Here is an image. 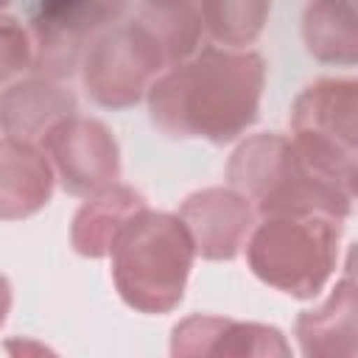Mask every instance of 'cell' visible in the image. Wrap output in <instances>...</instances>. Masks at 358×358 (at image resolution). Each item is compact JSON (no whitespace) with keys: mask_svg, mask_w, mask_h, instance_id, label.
Here are the masks:
<instances>
[{"mask_svg":"<svg viewBox=\"0 0 358 358\" xmlns=\"http://www.w3.org/2000/svg\"><path fill=\"white\" fill-rule=\"evenodd\" d=\"M8 310H11V282L6 274H0V327L8 319Z\"/></svg>","mask_w":358,"mask_h":358,"instance_id":"obj_19","label":"cell"},{"mask_svg":"<svg viewBox=\"0 0 358 358\" xmlns=\"http://www.w3.org/2000/svg\"><path fill=\"white\" fill-rule=\"evenodd\" d=\"M341 229V218L319 213L263 215L243 243L246 263L260 282L294 299H313L338 266Z\"/></svg>","mask_w":358,"mask_h":358,"instance_id":"obj_3","label":"cell"},{"mask_svg":"<svg viewBox=\"0 0 358 358\" xmlns=\"http://www.w3.org/2000/svg\"><path fill=\"white\" fill-rule=\"evenodd\" d=\"M129 0H39L31 17V42L36 73L67 78L78 70L87 48L120 17Z\"/></svg>","mask_w":358,"mask_h":358,"instance_id":"obj_6","label":"cell"},{"mask_svg":"<svg viewBox=\"0 0 358 358\" xmlns=\"http://www.w3.org/2000/svg\"><path fill=\"white\" fill-rule=\"evenodd\" d=\"M42 151L70 196L87 199L120 179V145L98 117L76 112L62 117L42 137Z\"/></svg>","mask_w":358,"mask_h":358,"instance_id":"obj_7","label":"cell"},{"mask_svg":"<svg viewBox=\"0 0 358 358\" xmlns=\"http://www.w3.org/2000/svg\"><path fill=\"white\" fill-rule=\"evenodd\" d=\"M6 6H8V0H0V11H3V8H6Z\"/></svg>","mask_w":358,"mask_h":358,"instance_id":"obj_20","label":"cell"},{"mask_svg":"<svg viewBox=\"0 0 358 358\" xmlns=\"http://www.w3.org/2000/svg\"><path fill=\"white\" fill-rule=\"evenodd\" d=\"M271 0H201V25L224 48L252 45L268 20Z\"/></svg>","mask_w":358,"mask_h":358,"instance_id":"obj_17","label":"cell"},{"mask_svg":"<svg viewBox=\"0 0 358 358\" xmlns=\"http://www.w3.org/2000/svg\"><path fill=\"white\" fill-rule=\"evenodd\" d=\"M266 62L246 48H201L168 67L148 90V112L159 131L179 140L224 145L260 115Z\"/></svg>","mask_w":358,"mask_h":358,"instance_id":"obj_1","label":"cell"},{"mask_svg":"<svg viewBox=\"0 0 358 358\" xmlns=\"http://www.w3.org/2000/svg\"><path fill=\"white\" fill-rule=\"evenodd\" d=\"M34 62L31 31L0 11V84L14 81Z\"/></svg>","mask_w":358,"mask_h":358,"instance_id":"obj_18","label":"cell"},{"mask_svg":"<svg viewBox=\"0 0 358 358\" xmlns=\"http://www.w3.org/2000/svg\"><path fill=\"white\" fill-rule=\"evenodd\" d=\"M302 42L313 59L352 67L358 62L355 0H308L302 11Z\"/></svg>","mask_w":358,"mask_h":358,"instance_id":"obj_15","label":"cell"},{"mask_svg":"<svg viewBox=\"0 0 358 358\" xmlns=\"http://www.w3.org/2000/svg\"><path fill=\"white\" fill-rule=\"evenodd\" d=\"M76 112V95L62 78L34 73L0 90V131L11 140L42 143V137Z\"/></svg>","mask_w":358,"mask_h":358,"instance_id":"obj_10","label":"cell"},{"mask_svg":"<svg viewBox=\"0 0 358 358\" xmlns=\"http://www.w3.org/2000/svg\"><path fill=\"white\" fill-rule=\"evenodd\" d=\"M299 350L308 358H355L358 355V285L352 271L336 280L333 291L310 310L296 316Z\"/></svg>","mask_w":358,"mask_h":358,"instance_id":"obj_11","label":"cell"},{"mask_svg":"<svg viewBox=\"0 0 358 358\" xmlns=\"http://www.w3.org/2000/svg\"><path fill=\"white\" fill-rule=\"evenodd\" d=\"M171 355L176 358H207V355H255V358H285L291 347L274 324L241 322L215 313H193L173 324Z\"/></svg>","mask_w":358,"mask_h":358,"instance_id":"obj_9","label":"cell"},{"mask_svg":"<svg viewBox=\"0 0 358 358\" xmlns=\"http://www.w3.org/2000/svg\"><path fill=\"white\" fill-rule=\"evenodd\" d=\"M291 145L305 171L358 193V81L324 76L291 103Z\"/></svg>","mask_w":358,"mask_h":358,"instance_id":"obj_4","label":"cell"},{"mask_svg":"<svg viewBox=\"0 0 358 358\" xmlns=\"http://www.w3.org/2000/svg\"><path fill=\"white\" fill-rule=\"evenodd\" d=\"M112 280L120 299L140 313H171L187 288L196 246L176 213L143 207L115 238Z\"/></svg>","mask_w":358,"mask_h":358,"instance_id":"obj_2","label":"cell"},{"mask_svg":"<svg viewBox=\"0 0 358 358\" xmlns=\"http://www.w3.org/2000/svg\"><path fill=\"white\" fill-rule=\"evenodd\" d=\"M56 173L36 143L0 140V221H22L39 213L53 193Z\"/></svg>","mask_w":358,"mask_h":358,"instance_id":"obj_12","label":"cell"},{"mask_svg":"<svg viewBox=\"0 0 358 358\" xmlns=\"http://www.w3.org/2000/svg\"><path fill=\"white\" fill-rule=\"evenodd\" d=\"M143 207H148V201L140 190L123 182H112L109 187L87 196V201L76 210L70 227V246L81 257H109L115 238Z\"/></svg>","mask_w":358,"mask_h":358,"instance_id":"obj_13","label":"cell"},{"mask_svg":"<svg viewBox=\"0 0 358 358\" xmlns=\"http://www.w3.org/2000/svg\"><path fill=\"white\" fill-rule=\"evenodd\" d=\"M134 20H140L162 45L168 67L185 62L199 50L204 25L193 0H143Z\"/></svg>","mask_w":358,"mask_h":358,"instance_id":"obj_16","label":"cell"},{"mask_svg":"<svg viewBox=\"0 0 358 358\" xmlns=\"http://www.w3.org/2000/svg\"><path fill=\"white\" fill-rule=\"evenodd\" d=\"M81 84L87 95L106 109L140 103L151 84L168 70L162 45L140 20L115 22L84 53Z\"/></svg>","mask_w":358,"mask_h":358,"instance_id":"obj_5","label":"cell"},{"mask_svg":"<svg viewBox=\"0 0 358 358\" xmlns=\"http://www.w3.org/2000/svg\"><path fill=\"white\" fill-rule=\"evenodd\" d=\"M204 260H232L255 227V201L235 187L213 185L193 190L176 213Z\"/></svg>","mask_w":358,"mask_h":358,"instance_id":"obj_8","label":"cell"},{"mask_svg":"<svg viewBox=\"0 0 358 358\" xmlns=\"http://www.w3.org/2000/svg\"><path fill=\"white\" fill-rule=\"evenodd\" d=\"M296 168L291 137L277 131H257L243 137L227 162L229 187L241 190L255 204L268 196L277 185H282Z\"/></svg>","mask_w":358,"mask_h":358,"instance_id":"obj_14","label":"cell"}]
</instances>
